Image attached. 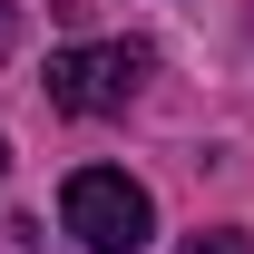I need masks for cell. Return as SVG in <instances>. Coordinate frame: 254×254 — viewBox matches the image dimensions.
Wrapping results in <instances>:
<instances>
[{
    "label": "cell",
    "instance_id": "3957f363",
    "mask_svg": "<svg viewBox=\"0 0 254 254\" xmlns=\"http://www.w3.org/2000/svg\"><path fill=\"white\" fill-rule=\"evenodd\" d=\"M186 254H254V235H235V225H215V235H195Z\"/></svg>",
    "mask_w": 254,
    "mask_h": 254
},
{
    "label": "cell",
    "instance_id": "277c9868",
    "mask_svg": "<svg viewBox=\"0 0 254 254\" xmlns=\"http://www.w3.org/2000/svg\"><path fill=\"white\" fill-rule=\"evenodd\" d=\"M10 39H20V20H10V0H0V59H10Z\"/></svg>",
    "mask_w": 254,
    "mask_h": 254
},
{
    "label": "cell",
    "instance_id": "6da1fadb",
    "mask_svg": "<svg viewBox=\"0 0 254 254\" xmlns=\"http://www.w3.org/2000/svg\"><path fill=\"white\" fill-rule=\"evenodd\" d=\"M59 215H68V235L88 254H137L157 235V205H147V186H137L127 166H78L59 186Z\"/></svg>",
    "mask_w": 254,
    "mask_h": 254
},
{
    "label": "cell",
    "instance_id": "7a4b0ae2",
    "mask_svg": "<svg viewBox=\"0 0 254 254\" xmlns=\"http://www.w3.org/2000/svg\"><path fill=\"white\" fill-rule=\"evenodd\" d=\"M137 78H147V49H137V39H88V49H59V59H49V108H68V118H118L127 98H137Z\"/></svg>",
    "mask_w": 254,
    "mask_h": 254
},
{
    "label": "cell",
    "instance_id": "5b68a950",
    "mask_svg": "<svg viewBox=\"0 0 254 254\" xmlns=\"http://www.w3.org/2000/svg\"><path fill=\"white\" fill-rule=\"evenodd\" d=\"M0 166H10V157H0Z\"/></svg>",
    "mask_w": 254,
    "mask_h": 254
}]
</instances>
